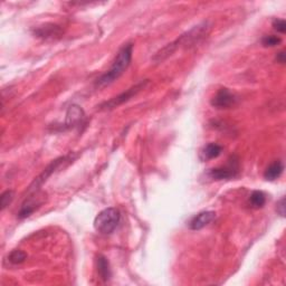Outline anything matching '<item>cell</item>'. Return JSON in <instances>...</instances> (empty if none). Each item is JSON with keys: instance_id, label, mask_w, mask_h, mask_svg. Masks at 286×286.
Listing matches in <instances>:
<instances>
[{"instance_id": "6da1fadb", "label": "cell", "mask_w": 286, "mask_h": 286, "mask_svg": "<svg viewBox=\"0 0 286 286\" xmlns=\"http://www.w3.org/2000/svg\"><path fill=\"white\" fill-rule=\"evenodd\" d=\"M210 29V24L209 21H202L200 24L194 26L193 28L189 29V31L182 34L181 36H179L176 40L172 41V43L168 44L167 46L163 47L162 50L158 51L156 55L153 56L152 59L154 63H161L170 57L175 54V53L180 50V48H187L190 46H194L195 44H197L204 37H206L207 34H208Z\"/></svg>"}, {"instance_id": "7a4b0ae2", "label": "cell", "mask_w": 286, "mask_h": 286, "mask_svg": "<svg viewBox=\"0 0 286 286\" xmlns=\"http://www.w3.org/2000/svg\"><path fill=\"white\" fill-rule=\"evenodd\" d=\"M133 54V44L127 43L123 45L121 50L119 51L118 55L114 59V62L110 67V70L105 72L104 74L95 81V86L97 89H103L105 86L111 85L114 83L120 76H122L124 72L130 66L131 61H132Z\"/></svg>"}, {"instance_id": "3957f363", "label": "cell", "mask_w": 286, "mask_h": 286, "mask_svg": "<svg viewBox=\"0 0 286 286\" xmlns=\"http://www.w3.org/2000/svg\"><path fill=\"white\" fill-rule=\"evenodd\" d=\"M121 221V214L116 208H105L94 219V228L103 235H110L118 228Z\"/></svg>"}, {"instance_id": "277c9868", "label": "cell", "mask_w": 286, "mask_h": 286, "mask_svg": "<svg viewBox=\"0 0 286 286\" xmlns=\"http://www.w3.org/2000/svg\"><path fill=\"white\" fill-rule=\"evenodd\" d=\"M149 84V80H143L135 84L132 88H130L129 89H126L125 92H123L120 94V95L113 97L110 101H107L103 104L100 105L101 110H112V108L118 107L119 105H121L123 103L127 102L130 101L132 97H134L139 92H141L142 89H144L146 88V85Z\"/></svg>"}, {"instance_id": "5b68a950", "label": "cell", "mask_w": 286, "mask_h": 286, "mask_svg": "<svg viewBox=\"0 0 286 286\" xmlns=\"http://www.w3.org/2000/svg\"><path fill=\"white\" fill-rule=\"evenodd\" d=\"M236 101L235 94H232L228 89H220L210 101V104L216 108H229L234 107Z\"/></svg>"}, {"instance_id": "8992f818", "label": "cell", "mask_w": 286, "mask_h": 286, "mask_svg": "<svg viewBox=\"0 0 286 286\" xmlns=\"http://www.w3.org/2000/svg\"><path fill=\"white\" fill-rule=\"evenodd\" d=\"M214 218H216V213L214 212L207 210V212L199 213L190 220L189 228L193 229V231H200V229L205 228L206 226H208L212 221H214Z\"/></svg>"}, {"instance_id": "52a82bcc", "label": "cell", "mask_w": 286, "mask_h": 286, "mask_svg": "<svg viewBox=\"0 0 286 286\" xmlns=\"http://www.w3.org/2000/svg\"><path fill=\"white\" fill-rule=\"evenodd\" d=\"M85 113L83 111V108L78 105H71L69 110L66 112V119H65V126L67 129H72V127L77 126L78 124H81L83 120H84Z\"/></svg>"}, {"instance_id": "ba28073f", "label": "cell", "mask_w": 286, "mask_h": 286, "mask_svg": "<svg viewBox=\"0 0 286 286\" xmlns=\"http://www.w3.org/2000/svg\"><path fill=\"white\" fill-rule=\"evenodd\" d=\"M62 28L55 24H45L35 29L34 34L43 39H54L62 36Z\"/></svg>"}, {"instance_id": "9c48e42d", "label": "cell", "mask_w": 286, "mask_h": 286, "mask_svg": "<svg viewBox=\"0 0 286 286\" xmlns=\"http://www.w3.org/2000/svg\"><path fill=\"white\" fill-rule=\"evenodd\" d=\"M237 171V168L234 165L231 167H223V168H214L210 169L208 172V176L214 180H224V179H231L235 177Z\"/></svg>"}, {"instance_id": "30bf717a", "label": "cell", "mask_w": 286, "mask_h": 286, "mask_svg": "<svg viewBox=\"0 0 286 286\" xmlns=\"http://www.w3.org/2000/svg\"><path fill=\"white\" fill-rule=\"evenodd\" d=\"M221 152H223V146L217 144V143H209V144L204 146V149L201 150L200 158L204 161L213 160L219 157Z\"/></svg>"}, {"instance_id": "8fae6325", "label": "cell", "mask_w": 286, "mask_h": 286, "mask_svg": "<svg viewBox=\"0 0 286 286\" xmlns=\"http://www.w3.org/2000/svg\"><path fill=\"white\" fill-rule=\"evenodd\" d=\"M96 262H97V273H99L100 277L102 278L104 282L110 281V278L112 276V272H111L110 263H108L107 258L103 255H99L97 256Z\"/></svg>"}, {"instance_id": "7c38bea8", "label": "cell", "mask_w": 286, "mask_h": 286, "mask_svg": "<svg viewBox=\"0 0 286 286\" xmlns=\"http://www.w3.org/2000/svg\"><path fill=\"white\" fill-rule=\"evenodd\" d=\"M284 171V164L282 161H275L272 164H269L264 172V178L268 181H274L280 178Z\"/></svg>"}, {"instance_id": "4fadbf2b", "label": "cell", "mask_w": 286, "mask_h": 286, "mask_svg": "<svg viewBox=\"0 0 286 286\" xmlns=\"http://www.w3.org/2000/svg\"><path fill=\"white\" fill-rule=\"evenodd\" d=\"M250 202L253 208H256V209L262 208V207H264L266 202V196L261 190H255L250 195Z\"/></svg>"}, {"instance_id": "5bb4252c", "label": "cell", "mask_w": 286, "mask_h": 286, "mask_svg": "<svg viewBox=\"0 0 286 286\" xmlns=\"http://www.w3.org/2000/svg\"><path fill=\"white\" fill-rule=\"evenodd\" d=\"M26 258H27V254L21 250H15L11 251L8 256L9 262L14 265L21 264V263H24L26 261Z\"/></svg>"}, {"instance_id": "9a60e30c", "label": "cell", "mask_w": 286, "mask_h": 286, "mask_svg": "<svg viewBox=\"0 0 286 286\" xmlns=\"http://www.w3.org/2000/svg\"><path fill=\"white\" fill-rule=\"evenodd\" d=\"M282 43V38L278 36H274V35H269V36H265L263 37L262 39V44L263 46L265 47H274L277 46Z\"/></svg>"}, {"instance_id": "2e32d148", "label": "cell", "mask_w": 286, "mask_h": 286, "mask_svg": "<svg viewBox=\"0 0 286 286\" xmlns=\"http://www.w3.org/2000/svg\"><path fill=\"white\" fill-rule=\"evenodd\" d=\"M14 199V191L13 190H6L5 193L1 195V199H0V206H1V210H5L8 207L11 201Z\"/></svg>"}, {"instance_id": "e0dca14e", "label": "cell", "mask_w": 286, "mask_h": 286, "mask_svg": "<svg viewBox=\"0 0 286 286\" xmlns=\"http://www.w3.org/2000/svg\"><path fill=\"white\" fill-rule=\"evenodd\" d=\"M273 27L278 33L285 34V32H286V22H285L284 19H278V18H276V19L273 20Z\"/></svg>"}, {"instance_id": "ac0fdd59", "label": "cell", "mask_w": 286, "mask_h": 286, "mask_svg": "<svg viewBox=\"0 0 286 286\" xmlns=\"http://www.w3.org/2000/svg\"><path fill=\"white\" fill-rule=\"evenodd\" d=\"M276 206H277L276 207L277 213L280 214L282 217H284L285 216V198H282L281 200L277 202Z\"/></svg>"}, {"instance_id": "d6986e66", "label": "cell", "mask_w": 286, "mask_h": 286, "mask_svg": "<svg viewBox=\"0 0 286 286\" xmlns=\"http://www.w3.org/2000/svg\"><path fill=\"white\" fill-rule=\"evenodd\" d=\"M276 61L281 64H284L285 63V52L282 51L280 53H277L276 55Z\"/></svg>"}]
</instances>
